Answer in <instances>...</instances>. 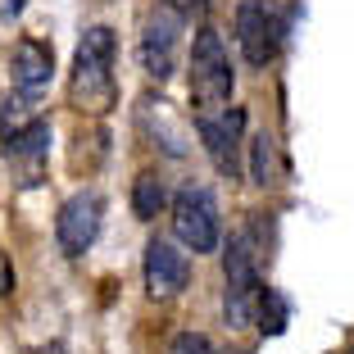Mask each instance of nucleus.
Instances as JSON below:
<instances>
[{
  "instance_id": "f257e3e1",
  "label": "nucleus",
  "mask_w": 354,
  "mask_h": 354,
  "mask_svg": "<svg viewBox=\"0 0 354 354\" xmlns=\"http://www.w3.org/2000/svg\"><path fill=\"white\" fill-rule=\"evenodd\" d=\"M114 55H118V41L104 23H95V28L82 32V41H77V50H73V100H77V109L104 114V109L114 104V95H118Z\"/></svg>"
},
{
  "instance_id": "f03ea898",
  "label": "nucleus",
  "mask_w": 354,
  "mask_h": 354,
  "mask_svg": "<svg viewBox=\"0 0 354 354\" xmlns=\"http://www.w3.org/2000/svg\"><path fill=\"white\" fill-rule=\"evenodd\" d=\"M232 86H236V68L227 59L223 37L214 28H200L196 46H191V100H196V114L232 104Z\"/></svg>"
},
{
  "instance_id": "7ed1b4c3",
  "label": "nucleus",
  "mask_w": 354,
  "mask_h": 354,
  "mask_svg": "<svg viewBox=\"0 0 354 354\" xmlns=\"http://www.w3.org/2000/svg\"><path fill=\"white\" fill-rule=\"evenodd\" d=\"M223 318L227 327H250L254 323V300H259V268H254V250L245 236L227 241L223 254Z\"/></svg>"
},
{
  "instance_id": "20e7f679",
  "label": "nucleus",
  "mask_w": 354,
  "mask_h": 354,
  "mask_svg": "<svg viewBox=\"0 0 354 354\" xmlns=\"http://www.w3.org/2000/svg\"><path fill=\"white\" fill-rule=\"evenodd\" d=\"M173 236L187 245L191 254H214L218 250V205L205 187H182L173 196Z\"/></svg>"
},
{
  "instance_id": "39448f33",
  "label": "nucleus",
  "mask_w": 354,
  "mask_h": 354,
  "mask_svg": "<svg viewBox=\"0 0 354 354\" xmlns=\"http://www.w3.org/2000/svg\"><path fill=\"white\" fill-rule=\"evenodd\" d=\"M281 37H286V19L272 0H241L236 10V46L245 55V64L263 68V64L277 59Z\"/></svg>"
},
{
  "instance_id": "423d86ee",
  "label": "nucleus",
  "mask_w": 354,
  "mask_h": 354,
  "mask_svg": "<svg viewBox=\"0 0 354 354\" xmlns=\"http://www.w3.org/2000/svg\"><path fill=\"white\" fill-rule=\"evenodd\" d=\"M196 132L205 141L209 159L223 177L241 173V136H245V114L236 104H218V109H200L196 114Z\"/></svg>"
},
{
  "instance_id": "0eeeda50",
  "label": "nucleus",
  "mask_w": 354,
  "mask_h": 354,
  "mask_svg": "<svg viewBox=\"0 0 354 354\" xmlns=\"http://www.w3.org/2000/svg\"><path fill=\"white\" fill-rule=\"evenodd\" d=\"M100 223H104V200L100 191H77V196H68L59 205V214H55V241H59L64 254H86L95 245V236H100Z\"/></svg>"
},
{
  "instance_id": "6e6552de",
  "label": "nucleus",
  "mask_w": 354,
  "mask_h": 354,
  "mask_svg": "<svg viewBox=\"0 0 354 354\" xmlns=\"http://www.w3.org/2000/svg\"><path fill=\"white\" fill-rule=\"evenodd\" d=\"M177 46H182V14L159 5L141 28V68L155 82H168L177 73Z\"/></svg>"
},
{
  "instance_id": "1a4fd4ad",
  "label": "nucleus",
  "mask_w": 354,
  "mask_h": 354,
  "mask_svg": "<svg viewBox=\"0 0 354 354\" xmlns=\"http://www.w3.org/2000/svg\"><path fill=\"white\" fill-rule=\"evenodd\" d=\"M141 272H146V291L150 300H177L187 291L191 268H187V254L177 250L173 241L164 236H150L146 241V259H141Z\"/></svg>"
},
{
  "instance_id": "9d476101",
  "label": "nucleus",
  "mask_w": 354,
  "mask_h": 354,
  "mask_svg": "<svg viewBox=\"0 0 354 354\" xmlns=\"http://www.w3.org/2000/svg\"><path fill=\"white\" fill-rule=\"evenodd\" d=\"M10 77H14V91L23 95H41L55 77V50L50 41H37V37H19L10 50Z\"/></svg>"
},
{
  "instance_id": "9b49d317",
  "label": "nucleus",
  "mask_w": 354,
  "mask_h": 354,
  "mask_svg": "<svg viewBox=\"0 0 354 354\" xmlns=\"http://www.w3.org/2000/svg\"><path fill=\"white\" fill-rule=\"evenodd\" d=\"M0 141H5V159L23 168V187L41 182L37 173H41L46 155H50V123H46V118H32L28 127H19V132H10V136H0Z\"/></svg>"
},
{
  "instance_id": "f8f14e48",
  "label": "nucleus",
  "mask_w": 354,
  "mask_h": 354,
  "mask_svg": "<svg viewBox=\"0 0 354 354\" xmlns=\"http://www.w3.org/2000/svg\"><path fill=\"white\" fill-rule=\"evenodd\" d=\"M286 318H291L286 295L272 291V286H259V300H254V323H259V332L263 336H281L286 332Z\"/></svg>"
},
{
  "instance_id": "ddd939ff",
  "label": "nucleus",
  "mask_w": 354,
  "mask_h": 354,
  "mask_svg": "<svg viewBox=\"0 0 354 354\" xmlns=\"http://www.w3.org/2000/svg\"><path fill=\"white\" fill-rule=\"evenodd\" d=\"M164 205H168V191H164V182H159V173H136V182H132V209H136V218H155V214H164Z\"/></svg>"
},
{
  "instance_id": "4468645a",
  "label": "nucleus",
  "mask_w": 354,
  "mask_h": 354,
  "mask_svg": "<svg viewBox=\"0 0 354 354\" xmlns=\"http://www.w3.org/2000/svg\"><path fill=\"white\" fill-rule=\"evenodd\" d=\"M272 177H277V141L268 132H254L250 136V182L268 187Z\"/></svg>"
},
{
  "instance_id": "2eb2a0df",
  "label": "nucleus",
  "mask_w": 354,
  "mask_h": 354,
  "mask_svg": "<svg viewBox=\"0 0 354 354\" xmlns=\"http://www.w3.org/2000/svg\"><path fill=\"white\" fill-rule=\"evenodd\" d=\"M32 118H37V95H14V100H5V109H0V136L19 132V127H28Z\"/></svg>"
},
{
  "instance_id": "dca6fc26",
  "label": "nucleus",
  "mask_w": 354,
  "mask_h": 354,
  "mask_svg": "<svg viewBox=\"0 0 354 354\" xmlns=\"http://www.w3.org/2000/svg\"><path fill=\"white\" fill-rule=\"evenodd\" d=\"M168 354H214V350H209V341L200 332H177L168 341Z\"/></svg>"
},
{
  "instance_id": "f3484780",
  "label": "nucleus",
  "mask_w": 354,
  "mask_h": 354,
  "mask_svg": "<svg viewBox=\"0 0 354 354\" xmlns=\"http://www.w3.org/2000/svg\"><path fill=\"white\" fill-rule=\"evenodd\" d=\"M164 10H173V14H205V5L209 0H159Z\"/></svg>"
},
{
  "instance_id": "a211bd4d",
  "label": "nucleus",
  "mask_w": 354,
  "mask_h": 354,
  "mask_svg": "<svg viewBox=\"0 0 354 354\" xmlns=\"http://www.w3.org/2000/svg\"><path fill=\"white\" fill-rule=\"evenodd\" d=\"M23 5H28V0H0V19L10 23V19H19L23 14Z\"/></svg>"
},
{
  "instance_id": "6ab92c4d",
  "label": "nucleus",
  "mask_w": 354,
  "mask_h": 354,
  "mask_svg": "<svg viewBox=\"0 0 354 354\" xmlns=\"http://www.w3.org/2000/svg\"><path fill=\"white\" fill-rule=\"evenodd\" d=\"M14 291V268L5 263V254H0V295H10Z\"/></svg>"
}]
</instances>
